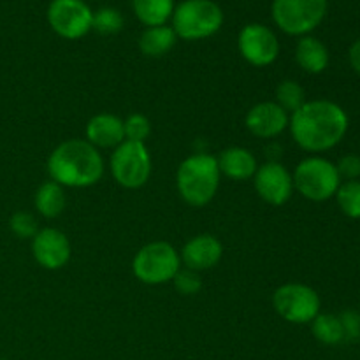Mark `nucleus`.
I'll return each instance as SVG.
<instances>
[{"mask_svg":"<svg viewBox=\"0 0 360 360\" xmlns=\"http://www.w3.org/2000/svg\"><path fill=\"white\" fill-rule=\"evenodd\" d=\"M51 181L63 188H88L101 181L104 160L95 146L83 139H69L58 144L48 158Z\"/></svg>","mask_w":360,"mask_h":360,"instance_id":"nucleus-2","label":"nucleus"},{"mask_svg":"<svg viewBox=\"0 0 360 360\" xmlns=\"http://www.w3.org/2000/svg\"><path fill=\"white\" fill-rule=\"evenodd\" d=\"M274 102H276L281 109H285L288 115H292V112L297 111V109L306 102L304 88H302L297 81H281L276 88V101Z\"/></svg>","mask_w":360,"mask_h":360,"instance_id":"nucleus-23","label":"nucleus"},{"mask_svg":"<svg viewBox=\"0 0 360 360\" xmlns=\"http://www.w3.org/2000/svg\"><path fill=\"white\" fill-rule=\"evenodd\" d=\"M35 210L39 211V214H42L44 218H56L58 214L63 213L67 204L65 190L62 185L55 181H46L35 192Z\"/></svg>","mask_w":360,"mask_h":360,"instance_id":"nucleus-20","label":"nucleus"},{"mask_svg":"<svg viewBox=\"0 0 360 360\" xmlns=\"http://www.w3.org/2000/svg\"><path fill=\"white\" fill-rule=\"evenodd\" d=\"M336 169L340 178H345L347 181H355L360 178V157L359 155H347L338 162Z\"/></svg>","mask_w":360,"mask_h":360,"instance_id":"nucleus-29","label":"nucleus"},{"mask_svg":"<svg viewBox=\"0 0 360 360\" xmlns=\"http://www.w3.org/2000/svg\"><path fill=\"white\" fill-rule=\"evenodd\" d=\"M320 295L302 283H287L273 295L274 311L290 323H311L320 313Z\"/></svg>","mask_w":360,"mask_h":360,"instance_id":"nucleus-9","label":"nucleus"},{"mask_svg":"<svg viewBox=\"0 0 360 360\" xmlns=\"http://www.w3.org/2000/svg\"><path fill=\"white\" fill-rule=\"evenodd\" d=\"M123 129H125V141L144 144L151 134V123L144 115L134 112L123 122Z\"/></svg>","mask_w":360,"mask_h":360,"instance_id":"nucleus-26","label":"nucleus"},{"mask_svg":"<svg viewBox=\"0 0 360 360\" xmlns=\"http://www.w3.org/2000/svg\"><path fill=\"white\" fill-rule=\"evenodd\" d=\"M220 176L217 157L210 153H193L186 157L178 167L176 186L186 204L202 207L217 195Z\"/></svg>","mask_w":360,"mask_h":360,"instance_id":"nucleus-3","label":"nucleus"},{"mask_svg":"<svg viewBox=\"0 0 360 360\" xmlns=\"http://www.w3.org/2000/svg\"><path fill=\"white\" fill-rule=\"evenodd\" d=\"M86 141L98 148H116L125 141L123 120L109 112H101L86 123Z\"/></svg>","mask_w":360,"mask_h":360,"instance_id":"nucleus-16","label":"nucleus"},{"mask_svg":"<svg viewBox=\"0 0 360 360\" xmlns=\"http://www.w3.org/2000/svg\"><path fill=\"white\" fill-rule=\"evenodd\" d=\"M338 206L341 207L348 218H360V181H345L341 183L336 192Z\"/></svg>","mask_w":360,"mask_h":360,"instance_id":"nucleus-24","label":"nucleus"},{"mask_svg":"<svg viewBox=\"0 0 360 360\" xmlns=\"http://www.w3.org/2000/svg\"><path fill=\"white\" fill-rule=\"evenodd\" d=\"M172 30L183 41H202L224 25V11L213 0H183L172 13Z\"/></svg>","mask_w":360,"mask_h":360,"instance_id":"nucleus-4","label":"nucleus"},{"mask_svg":"<svg viewBox=\"0 0 360 360\" xmlns=\"http://www.w3.org/2000/svg\"><path fill=\"white\" fill-rule=\"evenodd\" d=\"M46 18L56 35L77 41L91 30L94 11L83 0H51Z\"/></svg>","mask_w":360,"mask_h":360,"instance_id":"nucleus-10","label":"nucleus"},{"mask_svg":"<svg viewBox=\"0 0 360 360\" xmlns=\"http://www.w3.org/2000/svg\"><path fill=\"white\" fill-rule=\"evenodd\" d=\"M221 255H224V246L214 236L199 234L183 246L179 259L186 269L200 273L217 266L221 260Z\"/></svg>","mask_w":360,"mask_h":360,"instance_id":"nucleus-15","label":"nucleus"},{"mask_svg":"<svg viewBox=\"0 0 360 360\" xmlns=\"http://www.w3.org/2000/svg\"><path fill=\"white\" fill-rule=\"evenodd\" d=\"M109 167L115 181L123 188L136 190L144 186L151 176V157L146 144L123 141L112 151Z\"/></svg>","mask_w":360,"mask_h":360,"instance_id":"nucleus-8","label":"nucleus"},{"mask_svg":"<svg viewBox=\"0 0 360 360\" xmlns=\"http://www.w3.org/2000/svg\"><path fill=\"white\" fill-rule=\"evenodd\" d=\"M295 62L304 72L322 74L329 65V49L320 39L304 35L295 46Z\"/></svg>","mask_w":360,"mask_h":360,"instance_id":"nucleus-18","label":"nucleus"},{"mask_svg":"<svg viewBox=\"0 0 360 360\" xmlns=\"http://www.w3.org/2000/svg\"><path fill=\"white\" fill-rule=\"evenodd\" d=\"M9 227L13 231V234L21 239H32L39 232L37 220H35L34 214L27 213V211H18V213H14L9 220Z\"/></svg>","mask_w":360,"mask_h":360,"instance_id":"nucleus-28","label":"nucleus"},{"mask_svg":"<svg viewBox=\"0 0 360 360\" xmlns=\"http://www.w3.org/2000/svg\"><path fill=\"white\" fill-rule=\"evenodd\" d=\"M288 129L299 148L320 153L341 143L348 130V116L333 101H306L290 115Z\"/></svg>","mask_w":360,"mask_h":360,"instance_id":"nucleus-1","label":"nucleus"},{"mask_svg":"<svg viewBox=\"0 0 360 360\" xmlns=\"http://www.w3.org/2000/svg\"><path fill=\"white\" fill-rule=\"evenodd\" d=\"M238 48L243 58L253 67L271 65L280 55V41L276 34L260 23H248L241 28Z\"/></svg>","mask_w":360,"mask_h":360,"instance_id":"nucleus-11","label":"nucleus"},{"mask_svg":"<svg viewBox=\"0 0 360 360\" xmlns=\"http://www.w3.org/2000/svg\"><path fill=\"white\" fill-rule=\"evenodd\" d=\"M181 269V259L172 245L153 241L143 246L132 260V273L141 283L162 285L172 281Z\"/></svg>","mask_w":360,"mask_h":360,"instance_id":"nucleus-7","label":"nucleus"},{"mask_svg":"<svg viewBox=\"0 0 360 360\" xmlns=\"http://www.w3.org/2000/svg\"><path fill=\"white\" fill-rule=\"evenodd\" d=\"M311 333L320 343L329 345H340L345 341V329L341 319L336 315H327V313H319L316 319L311 322Z\"/></svg>","mask_w":360,"mask_h":360,"instance_id":"nucleus-22","label":"nucleus"},{"mask_svg":"<svg viewBox=\"0 0 360 360\" xmlns=\"http://www.w3.org/2000/svg\"><path fill=\"white\" fill-rule=\"evenodd\" d=\"M176 41H178V35L174 34L172 27H167V25L146 27V30L139 37V49L143 55L150 58H160L174 48Z\"/></svg>","mask_w":360,"mask_h":360,"instance_id":"nucleus-19","label":"nucleus"},{"mask_svg":"<svg viewBox=\"0 0 360 360\" xmlns=\"http://www.w3.org/2000/svg\"><path fill=\"white\" fill-rule=\"evenodd\" d=\"M345 329V340H354L360 334V316L355 313H343L340 316Z\"/></svg>","mask_w":360,"mask_h":360,"instance_id":"nucleus-30","label":"nucleus"},{"mask_svg":"<svg viewBox=\"0 0 360 360\" xmlns=\"http://www.w3.org/2000/svg\"><path fill=\"white\" fill-rule=\"evenodd\" d=\"M288 123H290V115L276 102H260L253 105L245 116L246 129L260 139L278 137L285 132V129H288Z\"/></svg>","mask_w":360,"mask_h":360,"instance_id":"nucleus-14","label":"nucleus"},{"mask_svg":"<svg viewBox=\"0 0 360 360\" xmlns=\"http://www.w3.org/2000/svg\"><path fill=\"white\" fill-rule=\"evenodd\" d=\"M253 185L262 200L271 206H283L294 193V179L288 169L280 162H266L257 167Z\"/></svg>","mask_w":360,"mask_h":360,"instance_id":"nucleus-12","label":"nucleus"},{"mask_svg":"<svg viewBox=\"0 0 360 360\" xmlns=\"http://www.w3.org/2000/svg\"><path fill=\"white\" fill-rule=\"evenodd\" d=\"M172 283H174V288L181 295H195L199 294L200 288H202V280H200V274L197 271L186 269V267H181L178 271L174 278H172Z\"/></svg>","mask_w":360,"mask_h":360,"instance_id":"nucleus-27","label":"nucleus"},{"mask_svg":"<svg viewBox=\"0 0 360 360\" xmlns=\"http://www.w3.org/2000/svg\"><path fill=\"white\" fill-rule=\"evenodd\" d=\"M329 0H273L271 16L283 34L304 37L323 21Z\"/></svg>","mask_w":360,"mask_h":360,"instance_id":"nucleus-5","label":"nucleus"},{"mask_svg":"<svg viewBox=\"0 0 360 360\" xmlns=\"http://www.w3.org/2000/svg\"><path fill=\"white\" fill-rule=\"evenodd\" d=\"M294 188L304 199L313 202H323L336 195L341 185V178L333 162L320 157H309L299 162L294 174Z\"/></svg>","mask_w":360,"mask_h":360,"instance_id":"nucleus-6","label":"nucleus"},{"mask_svg":"<svg viewBox=\"0 0 360 360\" xmlns=\"http://www.w3.org/2000/svg\"><path fill=\"white\" fill-rule=\"evenodd\" d=\"M174 0H132V9L137 20L146 27L165 25L174 13Z\"/></svg>","mask_w":360,"mask_h":360,"instance_id":"nucleus-21","label":"nucleus"},{"mask_svg":"<svg viewBox=\"0 0 360 360\" xmlns=\"http://www.w3.org/2000/svg\"><path fill=\"white\" fill-rule=\"evenodd\" d=\"M348 60H350L352 69H354L355 72L360 76V39L350 46V51H348Z\"/></svg>","mask_w":360,"mask_h":360,"instance_id":"nucleus-31","label":"nucleus"},{"mask_svg":"<svg viewBox=\"0 0 360 360\" xmlns=\"http://www.w3.org/2000/svg\"><path fill=\"white\" fill-rule=\"evenodd\" d=\"M217 162L220 174L229 179H234V181H246V179L253 178L257 167H259L252 151L239 146H232L221 151L217 157Z\"/></svg>","mask_w":360,"mask_h":360,"instance_id":"nucleus-17","label":"nucleus"},{"mask_svg":"<svg viewBox=\"0 0 360 360\" xmlns=\"http://www.w3.org/2000/svg\"><path fill=\"white\" fill-rule=\"evenodd\" d=\"M32 255L44 269L58 271L70 260V243L58 229H41L32 238Z\"/></svg>","mask_w":360,"mask_h":360,"instance_id":"nucleus-13","label":"nucleus"},{"mask_svg":"<svg viewBox=\"0 0 360 360\" xmlns=\"http://www.w3.org/2000/svg\"><path fill=\"white\" fill-rule=\"evenodd\" d=\"M123 28V16L120 11L112 7H102L94 13L91 30H97L102 35H115Z\"/></svg>","mask_w":360,"mask_h":360,"instance_id":"nucleus-25","label":"nucleus"}]
</instances>
